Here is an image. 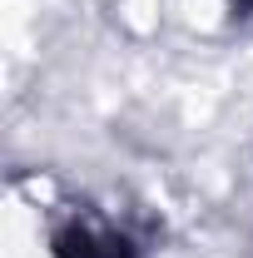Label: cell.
Wrapping results in <instances>:
<instances>
[{"label":"cell","mask_w":253,"mask_h":258,"mask_svg":"<svg viewBox=\"0 0 253 258\" xmlns=\"http://www.w3.org/2000/svg\"><path fill=\"white\" fill-rule=\"evenodd\" d=\"M60 258H129L124 238H109V233H90V228H75L60 238Z\"/></svg>","instance_id":"1"}]
</instances>
